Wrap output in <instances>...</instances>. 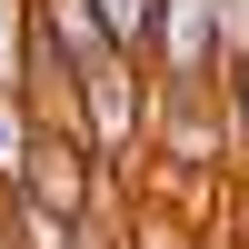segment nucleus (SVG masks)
<instances>
[{
	"label": "nucleus",
	"mask_w": 249,
	"mask_h": 249,
	"mask_svg": "<svg viewBox=\"0 0 249 249\" xmlns=\"http://www.w3.org/2000/svg\"><path fill=\"white\" fill-rule=\"evenodd\" d=\"M30 140H40V120L20 110V90H0V199L20 190V170H30Z\"/></svg>",
	"instance_id": "0eeeda50"
},
{
	"label": "nucleus",
	"mask_w": 249,
	"mask_h": 249,
	"mask_svg": "<svg viewBox=\"0 0 249 249\" xmlns=\"http://www.w3.org/2000/svg\"><path fill=\"white\" fill-rule=\"evenodd\" d=\"M140 150L170 179L219 170V160L239 150L230 140V90H219V80H150V140H140Z\"/></svg>",
	"instance_id": "f257e3e1"
},
{
	"label": "nucleus",
	"mask_w": 249,
	"mask_h": 249,
	"mask_svg": "<svg viewBox=\"0 0 249 249\" xmlns=\"http://www.w3.org/2000/svg\"><path fill=\"white\" fill-rule=\"evenodd\" d=\"M10 199H30V210H50V219H90V210H100V160H90V140H80V130H40Z\"/></svg>",
	"instance_id": "7ed1b4c3"
},
{
	"label": "nucleus",
	"mask_w": 249,
	"mask_h": 249,
	"mask_svg": "<svg viewBox=\"0 0 249 249\" xmlns=\"http://www.w3.org/2000/svg\"><path fill=\"white\" fill-rule=\"evenodd\" d=\"M40 40H50L70 70H90L110 40H100V20H90V0H40Z\"/></svg>",
	"instance_id": "39448f33"
},
{
	"label": "nucleus",
	"mask_w": 249,
	"mask_h": 249,
	"mask_svg": "<svg viewBox=\"0 0 249 249\" xmlns=\"http://www.w3.org/2000/svg\"><path fill=\"white\" fill-rule=\"evenodd\" d=\"M219 90H230V140L249 150V50L230 60V70H219Z\"/></svg>",
	"instance_id": "1a4fd4ad"
},
{
	"label": "nucleus",
	"mask_w": 249,
	"mask_h": 249,
	"mask_svg": "<svg viewBox=\"0 0 249 249\" xmlns=\"http://www.w3.org/2000/svg\"><path fill=\"white\" fill-rule=\"evenodd\" d=\"M80 140H90L100 179H110L120 160H140V140H150V60L100 50L90 70H80Z\"/></svg>",
	"instance_id": "f03ea898"
},
{
	"label": "nucleus",
	"mask_w": 249,
	"mask_h": 249,
	"mask_svg": "<svg viewBox=\"0 0 249 249\" xmlns=\"http://www.w3.org/2000/svg\"><path fill=\"white\" fill-rule=\"evenodd\" d=\"M219 0H160V40H150V80H219Z\"/></svg>",
	"instance_id": "20e7f679"
},
{
	"label": "nucleus",
	"mask_w": 249,
	"mask_h": 249,
	"mask_svg": "<svg viewBox=\"0 0 249 249\" xmlns=\"http://www.w3.org/2000/svg\"><path fill=\"white\" fill-rule=\"evenodd\" d=\"M90 20L120 60H150V40H160V0H90Z\"/></svg>",
	"instance_id": "423d86ee"
},
{
	"label": "nucleus",
	"mask_w": 249,
	"mask_h": 249,
	"mask_svg": "<svg viewBox=\"0 0 249 249\" xmlns=\"http://www.w3.org/2000/svg\"><path fill=\"white\" fill-rule=\"evenodd\" d=\"M219 50H230V60L249 50V0H219Z\"/></svg>",
	"instance_id": "9d476101"
},
{
	"label": "nucleus",
	"mask_w": 249,
	"mask_h": 249,
	"mask_svg": "<svg viewBox=\"0 0 249 249\" xmlns=\"http://www.w3.org/2000/svg\"><path fill=\"white\" fill-rule=\"evenodd\" d=\"M30 20H40V0H0V90H20V60H30Z\"/></svg>",
	"instance_id": "6e6552de"
}]
</instances>
